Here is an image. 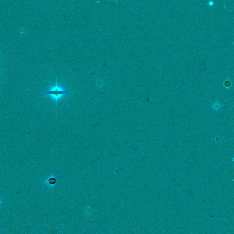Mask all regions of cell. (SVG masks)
<instances>
[{"label":"cell","mask_w":234,"mask_h":234,"mask_svg":"<svg viewBox=\"0 0 234 234\" xmlns=\"http://www.w3.org/2000/svg\"><path fill=\"white\" fill-rule=\"evenodd\" d=\"M67 93L68 92L63 86L60 85L56 84L54 86H52L45 93L48 95L51 99L57 101Z\"/></svg>","instance_id":"6da1fadb"}]
</instances>
